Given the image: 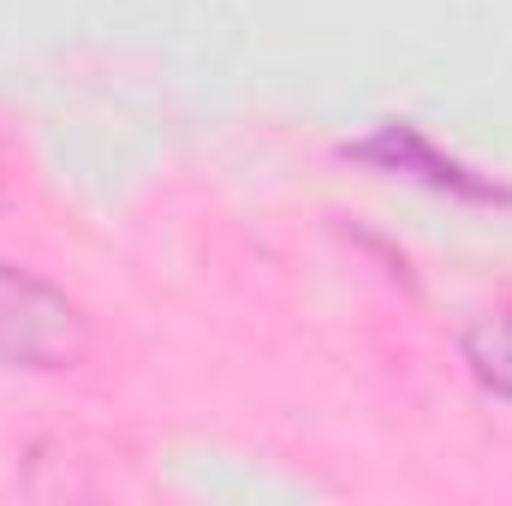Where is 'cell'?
<instances>
[{
  "label": "cell",
  "mask_w": 512,
  "mask_h": 506,
  "mask_svg": "<svg viewBox=\"0 0 512 506\" xmlns=\"http://www.w3.org/2000/svg\"><path fill=\"white\" fill-rule=\"evenodd\" d=\"M90 346L96 328L66 286L42 280L36 268L0 262V370H30V376L78 370Z\"/></svg>",
  "instance_id": "cell-1"
},
{
  "label": "cell",
  "mask_w": 512,
  "mask_h": 506,
  "mask_svg": "<svg viewBox=\"0 0 512 506\" xmlns=\"http://www.w3.org/2000/svg\"><path fill=\"white\" fill-rule=\"evenodd\" d=\"M352 155H364V161H387V167H417L429 185H441V191H459V197H495V203H507L512 191L501 185H489V179H471L465 167H453V161H441L423 137L411 126H382V137H370V143H358Z\"/></svg>",
  "instance_id": "cell-2"
},
{
  "label": "cell",
  "mask_w": 512,
  "mask_h": 506,
  "mask_svg": "<svg viewBox=\"0 0 512 506\" xmlns=\"http://www.w3.org/2000/svg\"><path fill=\"white\" fill-rule=\"evenodd\" d=\"M459 352H465L471 376L483 381L495 399L512 405V304L507 310H483V316L459 334Z\"/></svg>",
  "instance_id": "cell-3"
}]
</instances>
